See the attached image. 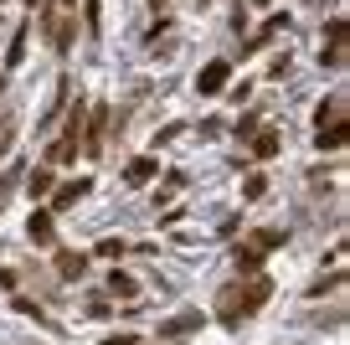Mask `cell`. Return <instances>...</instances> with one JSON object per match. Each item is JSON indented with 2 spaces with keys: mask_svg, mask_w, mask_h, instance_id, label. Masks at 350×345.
Listing matches in <instances>:
<instances>
[{
  "mask_svg": "<svg viewBox=\"0 0 350 345\" xmlns=\"http://www.w3.org/2000/svg\"><path fill=\"white\" fill-rule=\"evenodd\" d=\"M150 5H154V11H160V5H165V0H150Z\"/></svg>",
  "mask_w": 350,
  "mask_h": 345,
  "instance_id": "cell-21",
  "label": "cell"
},
{
  "mask_svg": "<svg viewBox=\"0 0 350 345\" xmlns=\"http://www.w3.org/2000/svg\"><path fill=\"white\" fill-rule=\"evenodd\" d=\"M26 232H31V242H52V212H31Z\"/></svg>",
  "mask_w": 350,
  "mask_h": 345,
  "instance_id": "cell-6",
  "label": "cell"
},
{
  "mask_svg": "<svg viewBox=\"0 0 350 345\" xmlns=\"http://www.w3.org/2000/svg\"><path fill=\"white\" fill-rule=\"evenodd\" d=\"M335 144H345V124H335V129H319V150H335Z\"/></svg>",
  "mask_w": 350,
  "mask_h": 345,
  "instance_id": "cell-15",
  "label": "cell"
},
{
  "mask_svg": "<svg viewBox=\"0 0 350 345\" xmlns=\"http://www.w3.org/2000/svg\"><path fill=\"white\" fill-rule=\"evenodd\" d=\"M325 36H329V47H340V42H345V21H340V16H335V21L325 26Z\"/></svg>",
  "mask_w": 350,
  "mask_h": 345,
  "instance_id": "cell-18",
  "label": "cell"
},
{
  "mask_svg": "<svg viewBox=\"0 0 350 345\" xmlns=\"http://www.w3.org/2000/svg\"><path fill=\"white\" fill-rule=\"evenodd\" d=\"M67 5H72V0H67Z\"/></svg>",
  "mask_w": 350,
  "mask_h": 345,
  "instance_id": "cell-23",
  "label": "cell"
},
{
  "mask_svg": "<svg viewBox=\"0 0 350 345\" xmlns=\"http://www.w3.org/2000/svg\"><path fill=\"white\" fill-rule=\"evenodd\" d=\"M119 253H124V242H113V238L98 242V258H119Z\"/></svg>",
  "mask_w": 350,
  "mask_h": 345,
  "instance_id": "cell-19",
  "label": "cell"
},
{
  "mask_svg": "<svg viewBox=\"0 0 350 345\" xmlns=\"http://www.w3.org/2000/svg\"><path fill=\"white\" fill-rule=\"evenodd\" d=\"M0 88H5V77H0Z\"/></svg>",
  "mask_w": 350,
  "mask_h": 345,
  "instance_id": "cell-22",
  "label": "cell"
},
{
  "mask_svg": "<svg viewBox=\"0 0 350 345\" xmlns=\"http://www.w3.org/2000/svg\"><path fill=\"white\" fill-rule=\"evenodd\" d=\"M232 258H237L242 273H252V268L262 263V248H258V242H237V248H232Z\"/></svg>",
  "mask_w": 350,
  "mask_h": 345,
  "instance_id": "cell-5",
  "label": "cell"
},
{
  "mask_svg": "<svg viewBox=\"0 0 350 345\" xmlns=\"http://www.w3.org/2000/svg\"><path fill=\"white\" fill-rule=\"evenodd\" d=\"M262 191H268V181H262V175H247V186H242V196H247V201H258Z\"/></svg>",
  "mask_w": 350,
  "mask_h": 345,
  "instance_id": "cell-16",
  "label": "cell"
},
{
  "mask_svg": "<svg viewBox=\"0 0 350 345\" xmlns=\"http://www.w3.org/2000/svg\"><path fill=\"white\" fill-rule=\"evenodd\" d=\"M21 57H26V26H16V36H11V52H5V62H21Z\"/></svg>",
  "mask_w": 350,
  "mask_h": 345,
  "instance_id": "cell-13",
  "label": "cell"
},
{
  "mask_svg": "<svg viewBox=\"0 0 350 345\" xmlns=\"http://www.w3.org/2000/svg\"><path fill=\"white\" fill-rule=\"evenodd\" d=\"M252 155H262V160H268V155H278V134H273V129H262L258 140H252Z\"/></svg>",
  "mask_w": 350,
  "mask_h": 345,
  "instance_id": "cell-10",
  "label": "cell"
},
{
  "mask_svg": "<svg viewBox=\"0 0 350 345\" xmlns=\"http://www.w3.org/2000/svg\"><path fill=\"white\" fill-rule=\"evenodd\" d=\"M88 191H93V181H72V186H62V191H57V201H52V212H67V206H77Z\"/></svg>",
  "mask_w": 350,
  "mask_h": 345,
  "instance_id": "cell-4",
  "label": "cell"
},
{
  "mask_svg": "<svg viewBox=\"0 0 350 345\" xmlns=\"http://www.w3.org/2000/svg\"><path fill=\"white\" fill-rule=\"evenodd\" d=\"M314 124L319 129H335V124H345V98H329V103H319V114H314Z\"/></svg>",
  "mask_w": 350,
  "mask_h": 345,
  "instance_id": "cell-3",
  "label": "cell"
},
{
  "mask_svg": "<svg viewBox=\"0 0 350 345\" xmlns=\"http://www.w3.org/2000/svg\"><path fill=\"white\" fill-rule=\"evenodd\" d=\"M83 21H88V31L98 36V0H83Z\"/></svg>",
  "mask_w": 350,
  "mask_h": 345,
  "instance_id": "cell-17",
  "label": "cell"
},
{
  "mask_svg": "<svg viewBox=\"0 0 350 345\" xmlns=\"http://www.w3.org/2000/svg\"><path fill=\"white\" fill-rule=\"evenodd\" d=\"M26 191H31V196H46V191H52V170H31Z\"/></svg>",
  "mask_w": 350,
  "mask_h": 345,
  "instance_id": "cell-14",
  "label": "cell"
},
{
  "mask_svg": "<svg viewBox=\"0 0 350 345\" xmlns=\"http://www.w3.org/2000/svg\"><path fill=\"white\" fill-rule=\"evenodd\" d=\"M72 155H77V144H72V140H57L52 150H46V160H52V165H67Z\"/></svg>",
  "mask_w": 350,
  "mask_h": 345,
  "instance_id": "cell-11",
  "label": "cell"
},
{
  "mask_svg": "<svg viewBox=\"0 0 350 345\" xmlns=\"http://www.w3.org/2000/svg\"><path fill=\"white\" fill-rule=\"evenodd\" d=\"M109 294H113V299H134L139 289H134V279H129V273H113V279H109Z\"/></svg>",
  "mask_w": 350,
  "mask_h": 345,
  "instance_id": "cell-9",
  "label": "cell"
},
{
  "mask_svg": "<svg viewBox=\"0 0 350 345\" xmlns=\"http://www.w3.org/2000/svg\"><path fill=\"white\" fill-rule=\"evenodd\" d=\"M268 279H247V283H237V289H227L221 294V304H217V320L221 324H237V320H247V314H258L262 304H268Z\"/></svg>",
  "mask_w": 350,
  "mask_h": 345,
  "instance_id": "cell-1",
  "label": "cell"
},
{
  "mask_svg": "<svg viewBox=\"0 0 350 345\" xmlns=\"http://www.w3.org/2000/svg\"><path fill=\"white\" fill-rule=\"evenodd\" d=\"M154 175H160V165H154L150 155H144V160H134V165H129V186H144V181H154Z\"/></svg>",
  "mask_w": 350,
  "mask_h": 345,
  "instance_id": "cell-8",
  "label": "cell"
},
{
  "mask_svg": "<svg viewBox=\"0 0 350 345\" xmlns=\"http://www.w3.org/2000/svg\"><path fill=\"white\" fill-rule=\"evenodd\" d=\"M196 324H201V314H180V320L160 324V335H180V330H196Z\"/></svg>",
  "mask_w": 350,
  "mask_h": 345,
  "instance_id": "cell-12",
  "label": "cell"
},
{
  "mask_svg": "<svg viewBox=\"0 0 350 345\" xmlns=\"http://www.w3.org/2000/svg\"><path fill=\"white\" fill-rule=\"evenodd\" d=\"M227 77H232V62H221V57H217V62H206V67H201L196 88L211 98V93H221V88H227Z\"/></svg>",
  "mask_w": 350,
  "mask_h": 345,
  "instance_id": "cell-2",
  "label": "cell"
},
{
  "mask_svg": "<svg viewBox=\"0 0 350 345\" xmlns=\"http://www.w3.org/2000/svg\"><path fill=\"white\" fill-rule=\"evenodd\" d=\"M83 268H88L83 253H62V258H57V273H62V279H83Z\"/></svg>",
  "mask_w": 350,
  "mask_h": 345,
  "instance_id": "cell-7",
  "label": "cell"
},
{
  "mask_svg": "<svg viewBox=\"0 0 350 345\" xmlns=\"http://www.w3.org/2000/svg\"><path fill=\"white\" fill-rule=\"evenodd\" d=\"M103 345H134V335H109Z\"/></svg>",
  "mask_w": 350,
  "mask_h": 345,
  "instance_id": "cell-20",
  "label": "cell"
}]
</instances>
